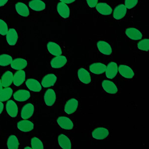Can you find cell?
Returning <instances> with one entry per match:
<instances>
[{"instance_id":"39","label":"cell","mask_w":149,"mask_h":149,"mask_svg":"<svg viewBox=\"0 0 149 149\" xmlns=\"http://www.w3.org/2000/svg\"><path fill=\"white\" fill-rule=\"evenodd\" d=\"M9 0H0V7H3L5 5L8 3Z\"/></svg>"},{"instance_id":"41","label":"cell","mask_w":149,"mask_h":149,"mask_svg":"<svg viewBox=\"0 0 149 149\" xmlns=\"http://www.w3.org/2000/svg\"><path fill=\"white\" fill-rule=\"evenodd\" d=\"M3 86L2 85V81H1V80L0 79V91L3 89Z\"/></svg>"},{"instance_id":"16","label":"cell","mask_w":149,"mask_h":149,"mask_svg":"<svg viewBox=\"0 0 149 149\" xmlns=\"http://www.w3.org/2000/svg\"><path fill=\"white\" fill-rule=\"evenodd\" d=\"M118 73V66L115 62H111L107 66L105 74L107 78L112 79L115 78Z\"/></svg>"},{"instance_id":"10","label":"cell","mask_w":149,"mask_h":149,"mask_svg":"<svg viewBox=\"0 0 149 149\" xmlns=\"http://www.w3.org/2000/svg\"><path fill=\"white\" fill-rule=\"evenodd\" d=\"M58 124L63 129L72 130L74 127V124L70 119L66 116H60L57 119Z\"/></svg>"},{"instance_id":"30","label":"cell","mask_w":149,"mask_h":149,"mask_svg":"<svg viewBox=\"0 0 149 149\" xmlns=\"http://www.w3.org/2000/svg\"><path fill=\"white\" fill-rule=\"evenodd\" d=\"M15 8L17 13L22 17H27L29 15V10L28 7L24 3L19 2L16 3Z\"/></svg>"},{"instance_id":"26","label":"cell","mask_w":149,"mask_h":149,"mask_svg":"<svg viewBox=\"0 0 149 149\" xmlns=\"http://www.w3.org/2000/svg\"><path fill=\"white\" fill-rule=\"evenodd\" d=\"M14 74L10 71H7L3 73L1 78L2 85L4 88L10 86L13 82Z\"/></svg>"},{"instance_id":"8","label":"cell","mask_w":149,"mask_h":149,"mask_svg":"<svg viewBox=\"0 0 149 149\" xmlns=\"http://www.w3.org/2000/svg\"><path fill=\"white\" fill-rule=\"evenodd\" d=\"M79 102L76 98H71L66 102L64 107L65 112L68 114L74 113L78 109Z\"/></svg>"},{"instance_id":"11","label":"cell","mask_w":149,"mask_h":149,"mask_svg":"<svg viewBox=\"0 0 149 149\" xmlns=\"http://www.w3.org/2000/svg\"><path fill=\"white\" fill-rule=\"evenodd\" d=\"M97 47L99 51L102 54L107 56L111 54L112 49L109 43L104 41H99L97 43Z\"/></svg>"},{"instance_id":"36","label":"cell","mask_w":149,"mask_h":149,"mask_svg":"<svg viewBox=\"0 0 149 149\" xmlns=\"http://www.w3.org/2000/svg\"><path fill=\"white\" fill-rule=\"evenodd\" d=\"M139 0H125L124 5L127 9H132L137 5Z\"/></svg>"},{"instance_id":"28","label":"cell","mask_w":149,"mask_h":149,"mask_svg":"<svg viewBox=\"0 0 149 149\" xmlns=\"http://www.w3.org/2000/svg\"><path fill=\"white\" fill-rule=\"evenodd\" d=\"M29 7L36 12H40L45 9V3L41 0H31L29 3Z\"/></svg>"},{"instance_id":"38","label":"cell","mask_w":149,"mask_h":149,"mask_svg":"<svg viewBox=\"0 0 149 149\" xmlns=\"http://www.w3.org/2000/svg\"><path fill=\"white\" fill-rule=\"evenodd\" d=\"M61 2L65 3H71L76 1V0H60Z\"/></svg>"},{"instance_id":"12","label":"cell","mask_w":149,"mask_h":149,"mask_svg":"<svg viewBox=\"0 0 149 149\" xmlns=\"http://www.w3.org/2000/svg\"><path fill=\"white\" fill-rule=\"evenodd\" d=\"M109 135V131L104 127H98L92 132V136L97 140H103Z\"/></svg>"},{"instance_id":"25","label":"cell","mask_w":149,"mask_h":149,"mask_svg":"<svg viewBox=\"0 0 149 149\" xmlns=\"http://www.w3.org/2000/svg\"><path fill=\"white\" fill-rule=\"evenodd\" d=\"M26 78V72L24 70H19L14 75L13 83L17 86H19L22 85L25 81Z\"/></svg>"},{"instance_id":"6","label":"cell","mask_w":149,"mask_h":149,"mask_svg":"<svg viewBox=\"0 0 149 149\" xmlns=\"http://www.w3.org/2000/svg\"><path fill=\"white\" fill-rule=\"evenodd\" d=\"M125 34L130 39L136 41L141 40L143 36L141 31L135 27H130L126 29Z\"/></svg>"},{"instance_id":"29","label":"cell","mask_w":149,"mask_h":149,"mask_svg":"<svg viewBox=\"0 0 149 149\" xmlns=\"http://www.w3.org/2000/svg\"><path fill=\"white\" fill-rule=\"evenodd\" d=\"M58 141L59 146L62 149H71L72 143L69 138L64 134H60L58 136Z\"/></svg>"},{"instance_id":"27","label":"cell","mask_w":149,"mask_h":149,"mask_svg":"<svg viewBox=\"0 0 149 149\" xmlns=\"http://www.w3.org/2000/svg\"><path fill=\"white\" fill-rule=\"evenodd\" d=\"M107 66L103 63H95L91 65L89 67L90 71L96 74H100L104 73Z\"/></svg>"},{"instance_id":"37","label":"cell","mask_w":149,"mask_h":149,"mask_svg":"<svg viewBox=\"0 0 149 149\" xmlns=\"http://www.w3.org/2000/svg\"><path fill=\"white\" fill-rule=\"evenodd\" d=\"M86 1L88 5L90 8H93L97 6L98 0H86Z\"/></svg>"},{"instance_id":"31","label":"cell","mask_w":149,"mask_h":149,"mask_svg":"<svg viewBox=\"0 0 149 149\" xmlns=\"http://www.w3.org/2000/svg\"><path fill=\"white\" fill-rule=\"evenodd\" d=\"M13 95V90L11 88L7 87L0 91V101L6 102L10 99Z\"/></svg>"},{"instance_id":"35","label":"cell","mask_w":149,"mask_h":149,"mask_svg":"<svg viewBox=\"0 0 149 149\" xmlns=\"http://www.w3.org/2000/svg\"><path fill=\"white\" fill-rule=\"evenodd\" d=\"M8 31V26L7 23L4 20L0 19V34L3 36H6Z\"/></svg>"},{"instance_id":"1","label":"cell","mask_w":149,"mask_h":149,"mask_svg":"<svg viewBox=\"0 0 149 149\" xmlns=\"http://www.w3.org/2000/svg\"><path fill=\"white\" fill-rule=\"evenodd\" d=\"M36 110L35 105L32 103H28L22 107L20 112V117L22 119H29L34 114Z\"/></svg>"},{"instance_id":"9","label":"cell","mask_w":149,"mask_h":149,"mask_svg":"<svg viewBox=\"0 0 149 149\" xmlns=\"http://www.w3.org/2000/svg\"><path fill=\"white\" fill-rule=\"evenodd\" d=\"M119 74L126 79H132L134 76V72L130 67L126 65H120L118 67Z\"/></svg>"},{"instance_id":"14","label":"cell","mask_w":149,"mask_h":149,"mask_svg":"<svg viewBox=\"0 0 149 149\" xmlns=\"http://www.w3.org/2000/svg\"><path fill=\"white\" fill-rule=\"evenodd\" d=\"M26 86L31 91L39 93L42 90V85L37 80L29 79L26 82Z\"/></svg>"},{"instance_id":"17","label":"cell","mask_w":149,"mask_h":149,"mask_svg":"<svg viewBox=\"0 0 149 149\" xmlns=\"http://www.w3.org/2000/svg\"><path fill=\"white\" fill-rule=\"evenodd\" d=\"M102 86L105 92L110 94H116L118 91L115 84L109 80H104L102 83Z\"/></svg>"},{"instance_id":"19","label":"cell","mask_w":149,"mask_h":149,"mask_svg":"<svg viewBox=\"0 0 149 149\" xmlns=\"http://www.w3.org/2000/svg\"><path fill=\"white\" fill-rule=\"evenodd\" d=\"M6 39L9 45L14 46L17 44L18 40V33L15 29H10L6 35Z\"/></svg>"},{"instance_id":"15","label":"cell","mask_w":149,"mask_h":149,"mask_svg":"<svg viewBox=\"0 0 149 149\" xmlns=\"http://www.w3.org/2000/svg\"><path fill=\"white\" fill-rule=\"evenodd\" d=\"M57 80V76L53 74H49L44 77L41 81V85L45 88L53 86L56 83Z\"/></svg>"},{"instance_id":"20","label":"cell","mask_w":149,"mask_h":149,"mask_svg":"<svg viewBox=\"0 0 149 149\" xmlns=\"http://www.w3.org/2000/svg\"><path fill=\"white\" fill-rule=\"evenodd\" d=\"M79 79L82 83L89 84L92 81V78L90 73L85 68H80L78 72Z\"/></svg>"},{"instance_id":"18","label":"cell","mask_w":149,"mask_h":149,"mask_svg":"<svg viewBox=\"0 0 149 149\" xmlns=\"http://www.w3.org/2000/svg\"><path fill=\"white\" fill-rule=\"evenodd\" d=\"M20 141L17 135L12 134L9 136L7 141V148L9 149H17L20 147Z\"/></svg>"},{"instance_id":"13","label":"cell","mask_w":149,"mask_h":149,"mask_svg":"<svg viewBox=\"0 0 149 149\" xmlns=\"http://www.w3.org/2000/svg\"><path fill=\"white\" fill-rule=\"evenodd\" d=\"M11 67L15 70H22L26 69L28 66V62L26 60L22 58H18L13 60L10 64Z\"/></svg>"},{"instance_id":"32","label":"cell","mask_w":149,"mask_h":149,"mask_svg":"<svg viewBox=\"0 0 149 149\" xmlns=\"http://www.w3.org/2000/svg\"><path fill=\"white\" fill-rule=\"evenodd\" d=\"M13 60V58L10 55L7 54L0 55V66H9L12 63Z\"/></svg>"},{"instance_id":"3","label":"cell","mask_w":149,"mask_h":149,"mask_svg":"<svg viewBox=\"0 0 149 149\" xmlns=\"http://www.w3.org/2000/svg\"><path fill=\"white\" fill-rule=\"evenodd\" d=\"M44 103L47 107H52L54 104L56 100V94L54 90L49 88L44 93Z\"/></svg>"},{"instance_id":"5","label":"cell","mask_w":149,"mask_h":149,"mask_svg":"<svg viewBox=\"0 0 149 149\" xmlns=\"http://www.w3.org/2000/svg\"><path fill=\"white\" fill-rule=\"evenodd\" d=\"M14 100L19 102H24L29 100L31 97V93L28 90L22 89L15 92L13 95Z\"/></svg>"},{"instance_id":"24","label":"cell","mask_w":149,"mask_h":149,"mask_svg":"<svg viewBox=\"0 0 149 149\" xmlns=\"http://www.w3.org/2000/svg\"><path fill=\"white\" fill-rule=\"evenodd\" d=\"M47 48L49 52L53 56H59L62 54L61 47L54 42L50 41L48 43Z\"/></svg>"},{"instance_id":"23","label":"cell","mask_w":149,"mask_h":149,"mask_svg":"<svg viewBox=\"0 0 149 149\" xmlns=\"http://www.w3.org/2000/svg\"><path fill=\"white\" fill-rule=\"evenodd\" d=\"M57 10L61 17L67 19L70 15V10L68 6L63 2H60L57 6Z\"/></svg>"},{"instance_id":"42","label":"cell","mask_w":149,"mask_h":149,"mask_svg":"<svg viewBox=\"0 0 149 149\" xmlns=\"http://www.w3.org/2000/svg\"><path fill=\"white\" fill-rule=\"evenodd\" d=\"M24 149H32V148L30 147H29V146H26V147H24Z\"/></svg>"},{"instance_id":"7","label":"cell","mask_w":149,"mask_h":149,"mask_svg":"<svg viewBox=\"0 0 149 149\" xmlns=\"http://www.w3.org/2000/svg\"><path fill=\"white\" fill-rule=\"evenodd\" d=\"M127 13V9L123 4L117 6L114 10L113 17L116 20H121L125 17Z\"/></svg>"},{"instance_id":"33","label":"cell","mask_w":149,"mask_h":149,"mask_svg":"<svg viewBox=\"0 0 149 149\" xmlns=\"http://www.w3.org/2000/svg\"><path fill=\"white\" fill-rule=\"evenodd\" d=\"M31 144L32 149H44V145L42 141L37 137H33L31 139Z\"/></svg>"},{"instance_id":"34","label":"cell","mask_w":149,"mask_h":149,"mask_svg":"<svg viewBox=\"0 0 149 149\" xmlns=\"http://www.w3.org/2000/svg\"><path fill=\"white\" fill-rule=\"evenodd\" d=\"M138 48L141 50L148 51L149 50V40L148 39H143L138 43Z\"/></svg>"},{"instance_id":"4","label":"cell","mask_w":149,"mask_h":149,"mask_svg":"<svg viewBox=\"0 0 149 149\" xmlns=\"http://www.w3.org/2000/svg\"><path fill=\"white\" fill-rule=\"evenodd\" d=\"M6 109L8 115L12 118L17 117L19 113V108L17 104L14 100H9L7 102Z\"/></svg>"},{"instance_id":"2","label":"cell","mask_w":149,"mask_h":149,"mask_svg":"<svg viewBox=\"0 0 149 149\" xmlns=\"http://www.w3.org/2000/svg\"><path fill=\"white\" fill-rule=\"evenodd\" d=\"M17 128L22 132L29 133L33 130L34 124L31 121L28 119H24L17 122Z\"/></svg>"},{"instance_id":"22","label":"cell","mask_w":149,"mask_h":149,"mask_svg":"<svg viewBox=\"0 0 149 149\" xmlns=\"http://www.w3.org/2000/svg\"><path fill=\"white\" fill-rule=\"evenodd\" d=\"M97 11L102 15H109L112 13V9L110 6L105 3H100L95 6Z\"/></svg>"},{"instance_id":"40","label":"cell","mask_w":149,"mask_h":149,"mask_svg":"<svg viewBox=\"0 0 149 149\" xmlns=\"http://www.w3.org/2000/svg\"><path fill=\"white\" fill-rule=\"evenodd\" d=\"M4 109V104L3 102L0 101V115L2 114Z\"/></svg>"},{"instance_id":"21","label":"cell","mask_w":149,"mask_h":149,"mask_svg":"<svg viewBox=\"0 0 149 149\" xmlns=\"http://www.w3.org/2000/svg\"><path fill=\"white\" fill-rule=\"evenodd\" d=\"M67 62V58L65 56H56L51 60V66L55 69H59L62 68L66 64Z\"/></svg>"}]
</instances>
